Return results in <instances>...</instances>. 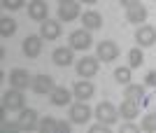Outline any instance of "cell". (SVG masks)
<instances>
[{
  "label": "cell",
  "instance_id": "cell-14",
  "mask_svg": "<svg viewBox=\"0 0 156 133\" xmlns=\"http://www.w3.org/2000/svg\"><path fill=\"white\" fill-rule=\"evenodd\" d=\"M72 98H75V93H72L70 89H65V87H56L49 93V100H51V105H56V107L72 105Z\"/></svg>",
  "mask_w": 156,
  "mask_h": 133
},
{
  "label": "cell",
  "instance_id": "cell-24",
  "mask_svg": "<svg viewBox=\"0 0 156 133\" xmlns=\"http://www.w3.org/2000/svg\"><path fill=\"white\" fill-rule=\"evenodd\" d=\"M140 128L144 133H156V112H149L140 119Z\"/></svg>",
  "mask_w": 156,
  "mask_h": 133
},
{
  "label": "cell",
  "instance_id": "cell-28",
  "mask_svg": "<svg viewBox=\"0 0 156 133\" xmlns=\"http://www.w3.org/2000/svg\"><path fill=\"white\" fill-rule=\"evenodd\" d=\"M23 2H26V0H2V7H5V9H21V7H23Z\"/></svg>",
  "mask_w": 156,
  "mask_h": 133
},
{
  "label": "cell",
  "instance_id": "cell-9",
  "mask_svg": "<svg viewBox=\"0 0 156 133\" xmlns=\"http://www.w3.org/2000/svg\"><path fill=\"white\" fill-rule=\"evenodd\" d=\"M9 87L26 91L28 87H33V77L28 75V70H23V68H14L12 73H9Z\"/></svg>",
  "mask_w": 156,
  "mask_h": 133
},
{
  "label": "cell",
  "instance_id": "cell-20",
  "mask_svg": "<svg viewBox=\"0 0 156 133\" xmlns=\"http://www.w3.org/2000/svg\"><path fill=\"white\" fill-rule=\"evenodd\" d=\"M82 23H84V28H89V31H98V28L103 26V16L98 12H93V9H89V12L82 14Z\"/></svg>",
  "mask_w": 156,
  "mask_h": 133
},
{
  "label": "cell",
  "instance_id": "cell-15",
  "mask_svg": "<svg viewBox=\"0 0 156 133\" xmlns=\"http://www.w3.org/2000/svg\"><path fill=\"white\" fill-rule=\"evenodd\" d=\"M28 16H30L33 21H47L49 19V7H47L44 0H33V2H28Z\"/></svg>",
  "mask_w": 156,
  "mask_h": 133
},
{
  "label": "cell",
  "instance_id": "cell-25",
  "mask_svg": "<svg viewBox=\"0 0 156 133\" xmlns=\"http://www.w3.org/2000/svg\"><path fill=\"white\" fill-rule=\"evenodd\" d=\"M56 124H58V119H54V117H42L37 124L40 133H56Z\"/></svg>",
  "mask_w": 156,
  "mask_h": 133
},
{
  "label": "cell",
  "instance_id": "cell-3",
  "mask_svg": "<svg viewBox=\"0 0 156 133\" xmlns=\"http://www.w3.org/2000/svg\"><path fill=\"white\" fill-rule=\"evenodd\" d=\"M91 45H93V38H91L89 28H79V31H72L70 33V47L75 52H86Z\"/></svg>",
  "mask_w": 156,
  "mask_h": 133
},
{
  "label": "cell",
  "instance_id": "cell-19",
  "mask_svg": "<svg viewBox=\"0 0 156 133\" xmlns=\"http://www.w3.org/2000/svg\"><path fill=\"white\" fill-rule=\"evenodd\" d=\"M119 114H121L124 119H135L137 114H140V107H137L135 100L124 98V100H121V105H119Z\"/></svg>",
  "mask_w": 156,
  "mask_h": 133
},
{
  "label": "cell",
  "instance_id": "cell-1",
  "mask_svg": "<svg viewBox=\"0 0 156 133\" xmlns=\"http://www.w3.org/2000/svg\"><path fill=\"white\" fill-rule=\"evenodd\" d=\"M2 107H5L7 112H21V110L26 107V96H23V91L9 87L2 93Z\"/></svg>",
  "mask_w": 156,
  "mask_h": 133
},
{
  "label": "cell",
  "instance_id": "cell-35",
  "mask_svg": "<svg viewBox=\"0 0 156 133\" xmlns=\"http://www.w3.org/2000/svg\"><path fill=\"white\" fill-rule=\"evenodd\" d=\"M58 2H70V0H58Z\"/></svg>",
  "mask_w": 156,
  "mask_h": 133
},
{
  "label": "cell",
  "instance_id": "cell-8",
  "mask_svg": "<svg viewBox=\"0 0 156 133\" xmlns=\"http://www.w3.org/2000/svg\"><path fill=\"white\" fill-rule=\"evenodd\" d=\"M98 56H84V59L77 61V75L79 77H84V80H89V77H96L98 73Z\"/></svg>",
  "mask_w": 156,
  "mask_h": 133
},
{
  "label": "cell",
  "instance_id": "cell-5",
  "mask_svg": "<svg viewBox=\"0 0 156 133\" xmlns=\"http://www.w3.org/2000/svg\"><path fill=\"white\" fill-rule=\"evenodd\" d=\"M33 91L37 93V96H49V93L54 91V89H56V82H54V77L51 75H35V77H33Z\"/></svg>",
  "mask_w": 156,
  "mask_h": 133
},
{
  "label": "cell",
  "instance_id": "cell-10",
  "mask_svg": "<svg viewBox=\"0 0 156 133\" xmlns=\"http://www.w3.org/2000/svg\"><path fill=\"white\" fill-rule=\"evenodd\" d=\"M51 61H54L58 68L72 66V61H75V49H72L70 45H68V47H56V49H54V54H51Z\"/></svg>",
  "mask_w": 156,
  "mask_h": 133
},
{
  "label": "cell",
  "instance_id": "cell-23",
  "mask_svg": "<svg viewBox=\"0 0 156 133\" xmlns=\"http://www.w3.org/2000/svg\"><path fill=\"white\" fill-rule=\"evenodd\" d=\"M144 63V54H142V47H133L128 52V66L130 68H140Z\"/></svg>",
  "mask_w": 156,
  "mask_h": 133
},
{
  "label": "cell",
  "instance_id": "cell-7",
  "mask_svg": "<svg viewBox=\"0 0 156 133\" xmlns=\"http://www.w3.org/2000/svg\"><path fill=\"white\" fill-rule=\"evenodd\" d=\"M79 14H82V5H79V0H70V2H61L58 5V21H75L79 19Z\"/></svg>",
  "mask_w": 156,
  "mask_h": 133
},
{
  "label": "cell",
  "instance_id": "cell-21",
  "mask_svg": "<svg viewBox=\"0 0 156 133\" xmlns=\"http://www.w3.org/2000/svg\"><path fill=\"white\" fill-rule=\"evenodd\" d=\"M124 96L130 98V100H135V103H140V100L144 98V87H142V84H133V82H130V84L124 87Z\"/></svg>",
  "mask_w": 156,
  "mask_h": 133
},
{
  "label": "cell",
  "instance_id": "cell-13",
  "mask_svg": "<svg viewBox=\"0 0 156 133\" xmlns=\"http://www.w3.org/2000/svg\"><path fill=\"white\" fill-rule=\"evenodd\" d=\"M42 35H28L26 40H23V45H21V49H23V54H26V59H37L40 52H42Z\"/></svg>",
  "mask_w": 156,
  "mask_h": 133
},
{
  "label": "cell",
  "instance_id": "cell-11",
  "mask_svg": "<svg viewBox=\"0 0 156 133\" xmlns=\"http://www.w3.org/2000/svg\"><path fill=\"white\" fill-rule=\"evenodd\" d=\"M72 93H75V100H89V98H93L96 87H93L91 80H77L72 84Z\"/></svg>",
  "mask_w": 156,
  "mask_h": 133
},
{
  "label": "cell",
  "instance_id": "cell-33",
  "mask_svg": "<svg viewBox=\"0 0 156 133\" xmlns=\"http://www.w3.org/2000/svg\"><path fill=\"white\" fill-rule=\"evenodd\" d=\"M119 5L128 9V7H135V5H140V0H119Z\"/></svg>",
  "mask_w": 156,
  "mask_h": 133
},
{
  "label": "cell",
  "instance_id": "cell-2",
  "mask_svg": "<svg viewBox=\"0 0 156 133\" xmlns=\"http://www.w3.org/2000/svg\"><path fill=\"white\" fill-rule=\"evenodd\" d=\"M96 117H98V121L112 126V124H117V119H119V107H114L110 100H103V103H98V107H96Z\"/></svg>",
  "mask_w": 156,
  "mask_h": 133
},
{
  "label": "cell",
  "instance_id": "cell-22",
  "mask_svg": "<svg viewBox=\"0 0 156 133\" xmlns=\"http://www.w3.org/2000/svg\"><path fill=\"white\" fill-rule=\"evenodd\" d=\"M14 33H16V21L9 19V16H2L0 19V35L2 38H12Z\"/></svg>",
  "mask_w": 156,
  "mask_h": 133
},
{
  "label": "cell",
  "instance_id": "cell-32",
  "mask_svg": "<svg viewBox=\"0 0 156 133\" xmlns=\"http://www.w3.org/2000/svg\"><path fill=\"white\" fill-rule=\"evenodd\" d=\"M56 133H70V121H58L56 124Z\"/></svg>",
  "mask_w": 156,
  "mask_h": 133
},
{
  "label": "cell",
  "instance_id": "cell-29",
  "mask_svg": "<svg viewBox=\"0 0 156 133\" xmlns=\"http://www.w3.org/2000/svg\"><path fill=\"white\" fill-rule=\"evenodd\" d=\"M89 133H110V126L103 124V121H98V124H93V126L89 128Z\"/></svg>",
  "mask_w": 156,
  "mask_h": 133
},
{
  "label": "cell",
  "instance_id": "cell-26",
  "mask_svg": "<svg viewBox=\"0 0 156 133\" xmlns=\"http://www.w3.org/2000/svg\"><path fill=\"white\" fill-rule=\"evenodd\" d=\"M130 70H133V68L130 66H126V68H117V70H114V80L119 82V84H130Z\"/></svg>",
  "mask_w": 156,
  "mask_h": 133
},
{
  "label": "cell",
  "instance_id": "cell-34",
  "mask_svg": "<svg viewBox=\"0 0 156 133\" xmlns=\"http://www.w3.org/2000/svg\"><path fill=\"white\" fill-rule=\"evenodd\" d=\"M79 2H84V5H96V2H100V0H79Z\"/></svg>",
  "mask_w": 156,
  "mask_h": 133
},
{
  "label": "cell",
  "instance_id": "cell-17",
  "mask_svg": "<svg viewBox=\"0 0 156 133\" xmlns=\"http://www.w3.org/2000/svg\"><path fill=\"white\" fill-rule=\"evenodd\" d=\"M61 31H63V28H61V21H51V19H47V21H42V23H40V35H42V38H44V40H58L61 38Z\"/></svg>",
  "mask_w": 156,
  "mask_h": 133
},
{
  "label": "cell",
  "instance_id": "cell-27",
  "mask_svg": "<svg viewBox=\"0 0 156 133\" xmlns=\"http://www.w3.org/2000/svg\"><path fill=\"white\" fill-rule=\"evenodd\" d=\"M142 128L133 124V119H126V124H121V133H140Z\"/></svg>",
  "mask_w": 156,
  "mask_h": 133
},
{
  "label": "cell",
  "instance_id": "cell-30",
  "mask_svg": "<svg viewBox=\"0 0 156 133\" xmlns=\"http://www.w3.org/2000/svg\"><path fill=\"white\" fill-rule=\"evenodd\" d=\"M2 128H5V131H21L19 119H16V121H5V119H2Z\"/></svg>",
  "mask_w": 156,
  "mask_h": 133
},
{
  "label": "cell",
  "instance_id": "cell-31",
  "mask_svg": "<svg viewBox=\"0 0 156 133\" xmlns=\"http://www.w3.org/2000/svg\"><path fill=\"white\" fill-rule=\"evenodd\" d=\"M144 84H147V87H156V70H149V73H147Z\"/></svg>",
  "mask_w": 156,
  "mask_h": 133
},
{
  "label": "cell",
  "instance_id": "cell-6",
  "mask_svg": "<svg viewBox=\"0 0 156 133\" xmlns=\"http://www.w3.org/2000/svg\"><path fill=\"white\" fill-rule=\"evenodd\" d=\"M96 56L103 61V63H112V61L119 56V47H117V42H112V40L98 42V47H96Z\"/></svg>",
  "mask_w": 156,
  "mask_h": 133
},
{
  "label": "cell",
  "instance_id": "cell-12",
  "mask_svg": "<svg viewBox=\"0 0 156 133\" xmlns=\"http://www.w3.org/2000/svg\"><path fill=\"white\" fill-rule=\"evenodd\" d=\"M135 40H137V45H140V47H151L156 42V26H149V23L137 26Z\"/></svg>",
  "mask_w": 156,
  "mask_h": 133
},
{
  "label": "cell",
  "instance_id": "cell-18",
  "mask_svg": "<svg viewBox=\"0 0 156 133\" xmlns=\"http://www.w3.org/2000/svg\"><path fill=\"white\" fill-rule=\"evenodd\" d=\"M149 12H147V7L144 5H135V7H128L126 9V21L128 23H135V26H142L144 21H147Z\"/></svg>",
  "mask_w": 156,
  "mask_h": 133
},
{
  "label": "cell",
  "instance_id": "cell-4",
  "mask_svg": "<svg viewBox=\"0 0 156 133\" xmlns=\"http://www.w3.org/2000/svg\"><path fill=\"white\" fill-rule=\"evenodd\" d=\"M93 110L86 105V100H77V103H72L70 105V121L72 124H82L84 126L86 121L91 119Z\"/></svg>",
  "mask_w": 156,
  "mask_h": 133
},
{
  "label": "cell",
  "instance_id": "cell-16",
  "mask_svg": "<svg viewBox=\"0 0 156 133\" xmlns=\"http://www.w3.org/2000/svg\"><path fill=\"white\" fill-rule=\"evenodd\" d=\"M40 119H37V110H33V107H23L19 114V126L21 131H33V128H37Z\"/></svg>",
  "mask_w": 156,
  "mask_h": 133
}]
</instances>
